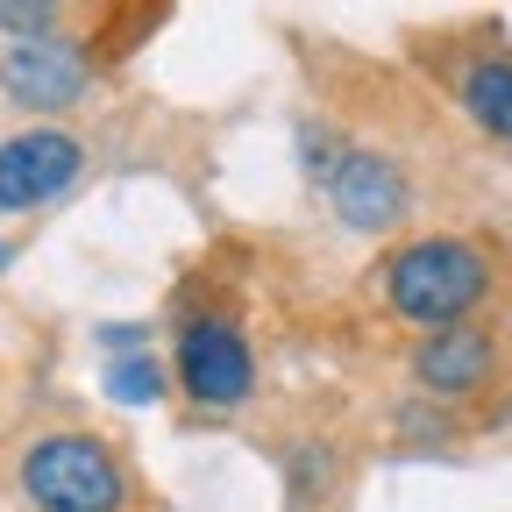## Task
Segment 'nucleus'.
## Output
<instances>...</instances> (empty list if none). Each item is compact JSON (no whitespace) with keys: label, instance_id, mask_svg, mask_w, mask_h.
I'll use <instances>...</instances> for the list:
<instances>
[{"label":"nucleus","instance_id":"1","mask_svg":"<svg viewBox=\"0 0 512 512\" xmlns=\"http://www.w3.org/2000/svg\"><path fill=\"white\" fill-rule=\"evenodd\" d=\"M484 285H491V264L463 235H420V242H406L392 256V271H384L392 313L413 320V328H427V335L463 328V313L484 299Z\"/></svg>","mask_w":512,"mask_h":512},{"label":"nucleus","instance_id":"2","mask_svg":"<svg viewBox=\"0 0 512 512\" xmlns=\"http://www.w3.org/2000/svg\"><path fill=\"white\" fill-rule=\"evenodd\" d=\"M22 498L36 512H121L128 477L93 434H50L22 456Z\"/></svg>","mask_w":512,"mask_h":512},{"label":"nucleus","instance_id":"3","mask_svg":"<svg viewBox=\"0 0 512 512\" xmlns=\"http://www.w3.org/2000/svg\"><path fill=\"white\" fill-rule=\"evenodd\" d=\"M86 171V150L72 128H22V136L0 143V214H36L50 200H64V192L79 185Z\"/></svg>","mask_w":512,"mask_h":512},{"label":"nucleus","instance_id":"4","mask_svg":"<svg viewBox=\"0 0 512 512\" xmlns=\"http://www.w3.org/2000/svg\"><path fill=\"white\" fill-rule=\"evenodd\" d=\"M171 370L200 406H242L256 384V356H249L242 328H228V320H185Z\"/></svg>","mask_w":512,"mask_h":512},{"label":"nucleus","instance_id":"5","mask_svg":"<svg viewBox=\"0 0 512 512\" xmlns=\"http://www.w3.org/2000/svg\"><path fill=\"white\" fill-rule=\"evenodd\" d=\"M328 200L349 228L363 235H384V228H399L406 207H413V185L392 157H377V150H349L335 171H328Z\"/></svg>","mask_w":512,"mask_h":512},{"label":"nucleus","instance_id":"6","mask_svg":"<svg viewBox=\"0 0 512 512\" xmlns=\"http://www.w3.org/2000/svg\"><path fill=\"white\" fill-rule=\"evenodd\" d=\"M0 86H8L15 107L29 114H57L86 93V57L64 43V36H36V43H15L0 57Z\"/></svg>","mask_w":512,"mask_h":512},{"label":"nucleus","instance_id":"7","mask_svg":"<svg viewBox=\"0 0 512 512\" xmlns=\"http://www.w3.org/2000/svg\"><path fill=\"white\" fill-rule=\"evenodd\" d=\"M498 370V342L484 335V328H441V335H420V349H413V384L420 392H434V399H463V392H477V384Z\"/></svg>","mask_w":512,"mask_h":512},{"label":"nucleus","instance_id":"8","mask_svg":"<svg viewBox=\"0 0 512 512\" xmlns=\"http://www.w3.org/2000/svg\"><path fill=\"white\" fill-rule=\"evenodd\" d=\"M456 93L491 143H512V57H470L456 72Z\"/></svg>","mask_w":512,"mask_h":512},{"label":"nucleus","instance_id":"9","mask_svg":"<svg viewBox=\"0 0 512 512\" xmlns=\"http://www.w3.org/2000/svg\"><path fill=\"white\" fill-rule=\"evenodd\" d=\"M107 392H114L121 406H150V399H164V363H157V356H121V363L107 370Z\"/></svg>","mask_w":512,"mask_h":512},{"label":"nucleus","instance_id":"10","mask_svg":"<svg viewBox=\"0 0 512 512\" xmlns=\"http://www.w3.org/2000/svg\"><path fill=\"white\" fill-rule=\"evenodd\" d=\"M0 22L15 29V43H36V36L57 22V8H15V0H0Z\"/></svg>","mask_w":512,"mask_h":512}]
</instances>
